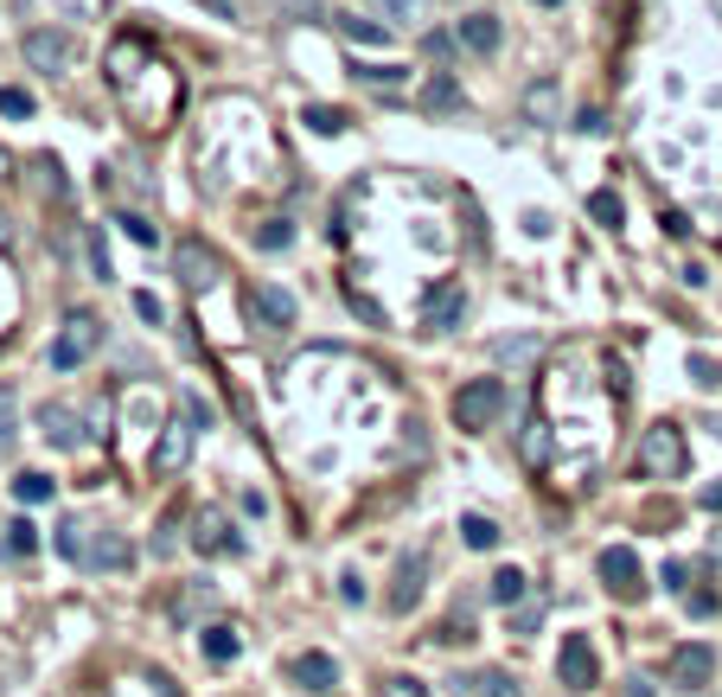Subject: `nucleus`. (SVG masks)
I'll return each mask as SVG.
<instances>
[{"label":"nucleus","instance_id":"nucleus-1","mask_svg":"<svg viewBox=\"0 0 722 697\" xmlns=\"http://www.w3.org/2000/svg\"><path fill=\"white\" fill-rule=\"evenodd\" d=\"M58 550H64L71 564H83V569H129L134 564V550H129L122 531L83 525V518H64V525H58Z\"/></svg>","mask_w":722,"mask_h":697},{"label":"nucleus","instance_id":"nucleus-2","mask_svg":"<svg viewBox=\"0 0 722 697\" xmlns=\"http://www.w3.org/2000/svg\"><path fill=\"white\" fill-rule=\"evenodd\" d=\"M211 422V410H205V397L199 390H185L180 397V416L160 429V441H154V455H148V467H154V480H167V474H180L185 467V455H192V436Z\"/></svg>","mask_w":722,"mask_h":697},{"label":"nucleus","instance_id":"nucleus-3","mask_svg":"<svg viewBox=\"0 0 722 697\" xmlns=\"http://www.w3.org/2000/svg\"><path fill=\"white\" fill-rule=\"evenodd\" d=\"M499 416H505V385H499V378H473V385L454 390V422H461V429L480 436V429H492Z\"/></svg>","mask_w":722,"mask_h":697},{"label":"nucleus","instance_id":"nucleus-4","mask_svg":"<svg viewBox=\"0 0 722 697\" xmlns=\"http://www.w3.org/2000/svg\"><path fill=\"white\" fill-rule=\"evenodd\" d=\"M684 429L678 422H659V429H645V441H640V467L652 474V480H671V474H684Z\"/></svg>","mask_w":722,"mask_h":697},{"label":"nucleus","instance_id":"nucleus-5","mask_svg":"<svg viewBox=\"0 0 722 697\" xmlns=\"http://www.w3.org/2000/svg\"><path fill=\"white\" fill-rule=\"evenodd\" d=\"M97 339H103L97 313H71V320L58 327V339H52V371H78V365L97 352Z\"/></svg>","mask_w":722,"mask_h":697},{"label":"nucleus","instance_id":"nucleus-6","mask_svg":"<svg viewBox=\"0 0 722 697\" xmlns=\"http://www.w3.org/2000/svg\"><path fill=\"white\" fill-rule=\"evenodd\" d=\"M27 64L32 71H46V78H58V71H71V58H78V46L64 39V32H52V27H39V32H27Z\"/></svg>","mask_w":722,"mask_h":697},{"label":"nucleus","instance_id":"nucleus-7","mask_svg":"<svg viewBox=\"0 0 722 697\" xmlns=\"http://www.w3.org/2000/svg\"><path fill=\"white\" fill-rule=\"evenodd\" d=\"M467 313V288L461 282H435L429 295H422V327L429 333H454Z\"/></svg>","mask_w":722,"mask_h":697},{"label":"nucleus","instance_id":"nucleus-8","mask_svg":"<svg viewBox=\"0 0 722 697\" xmlns=\"http://www.w3.org/2000/svg\"><path fill=\"white\" fill-rule=\"evenodd\" d=\"M601 583L620 595V601H645V576H640V557L614 544V550H601Z\"/></svg>","mask_w":722,"mask_h":697},{"label":"nucleus","instance_id":"nucleus-9","mask_svg":"<svg viewBox=\"0 0 722 697\" xmlns=\"http://www.w3.org/2000/svg\"><path fill=\"white\" fill-rule=\"evenodd\" d=\"M556 678H563L569 691H594V646H589V634H569V640H563Z\"/></svg>","mask_w":722,"mask_h":697},{"label":"nucleus","instance_id":"nucleus-10","mask_svg":"<svg viewBox=\"0 0 722 697\" xmlns=\"http://www.w3.org/2000/svg\"><path fill=\"white\" fill-rule=\"evenodd\" d=\"M710 678H716V653H710V646H678V653H671V685H710Z\"/></svg>","mask_w":722,"mask_h":697},{"label":"nucleus","instance_id":"nucleus-11","mask_svg":"<svg viewBox=\"0 0 722 697\" xmlns=\"http://www.w3.org/2000/svg\"><path fill=\"white\" fill-rule=\"evenodd\" d=\"M39 436L52 441V448H83V416L71 404H46L39 410Z\"/></svg>","mask_w":722,"mask_h":697},{"label":"nucleus","instance_id":"nucleus-12","mask_svg":"<svg viewBox=\"0 0 722 697\" xmlns=\"http://www.w3.org/2000/svg\"><path fill=\"white\" fill-rule=\"evenodd\" d=\"M422 583H429V557L415 550V557H403V564H397V583H390V608H415V601H422Z\"/></svg>","mask_w":722,"mask_h":697},{"label":"nucleus","instance_id":"nucleus-13","mask_svg":"<svg viewBox=\"0 0 722 697\" xmlns=\"http://www.w3.org/2000/svg\"><path fill=\"white\" fill-rule=\"evenodd\" d=\"M250 313H257L262 327H288V320H294V295L275 288V282H262L257 295H250Z\"/></svg>","mask_w":722,"mask_h":697},{"label":"nucleus","instance_id":"nucleus-14","mask_svg":"<svg viewBox=\"0 0 722 697\" xmlns=\"http://www.w3.org/2000/svg\"><path fill=\"white\" fill-rule=\"evenodd\" d=\"M192 544H199L205 557H231V550H237L231 518H224V512H199V531H192Z\"/></svg>","mask_w":722,"mask_h":697},{"label":"nucleus","instance_id":"nucleus-15","mask_svg":"<svg viewBox=\"0 0 722 697\" xmlns=\"http://www.w3.org/2000/svg\"><path fill=\"white\" fill-rule=\"evenodd\" d=\"M371 13L390 20V32H415L429 20V0H371Z\"/></svg>","mask_w":722,"mask_h":697},{"label":"nucleus","instance_id":"nucleus-16","mask_svg":"<svg viewBox=\"0 0 722 697\" xmlns=\"http://www.w3.org/2000/svg\"><path fill=\"white\" fill-rule=\"evenodd\" d=\"M180 282L185 288H211L218 282V257L199 250V243H180Z\"/></svg>","mask_w":722,"mask_h":697},{"label":"nucleus","instance_id":"nucleus-17","mask_svg":"<svg viewBox=\"0 0 722 697\" xmlns=\"http://www.w3.org/2000/svg\"><path fill=\"white\" fill-rule=\"evenodd\" d=\"M454 39H461L467 52H499V20L492 13H467L461 27H454Z\"/></svg>","mask_w":722,"mask_h":697},{"label":"nucleus","instance_id":"nucleus-18","mask_svg":"<svg viewBox=\"0 0 722 697\" xmlns=\"http://www.w3.org/2000/svg\"><path fill=\"white\" fill-rule=\"evenodd\" d=\"M294 671H301V685H308V691H327V685L339 678V666L327 659V653H308V659H301Z\"/></svg>","mask_w":722,"mask_h":697},{"label":"nucleus","instance_id":"nucleus-19","mask_svg":"<svg viewBox=\"0 0 722 697\" xmlns=\"http://www.w3.org/2000/svg\"><path fill=\"white\" fill-rule=\"evenodd\" d=\"M199 646H205V659L231 666V659H237V627H205V634H199Z\"/></svg>","mask_w":722,"mask_h":697},{"label":"nucleus","instance_id":"nucleus-20","mask_svg":"<svg viewBox=\"0 0 722 697\" xmlns=\"http://www.w3.org/2000/svg\"><path fill=\"white\" fill-rule=\"evenodd\" d=\"M487 595H492V601H505V608H512V601H524V595H531V583H524V569H499Z\"/></svg>","mask_w":722,"mask_h":697},{"label":"nucleus","instance_id":"nucleus-21","mask_svg":"<svg viewBox=\"0 0 722 697\" xmlns=\"http://www.w3.org/2000/svg\"><path fill=\"white\" fill-rule=\"evenodd\" d=\"M467 691H473V697H524L505 671H473V678H467Z\"/></svg>","mask_w":722,"mask_h":697},{"label":"nucleus","instance_id":"nucleus-22","mask_svg":"<svg viewBox=\"0 0 722 697\" xmlns=\"http://www.w3.org/2000/svg\"><path fill=\"white\" fill-rule=\"evenodd\" d=\"M13 441H20V410H13V390H0V461L13 455Z\"/></svg>","mask_w":722,"mask_h":697},{"label":"nucleus","instance_id":"nucleus-23","mask_svg":"<svg viewBox=\"0 0 722 697\" xmlns=\"http://www.w3.org/2000/svg\"><path fill=\"white\" fill-rule=\"evenodd\" d=\"M13 492H20V506H46L52 499V474H20Z\"/></svg>","mask_w":722,"mask_h":697},{"label":"nucleus","instance_id":"nucleus-24","mask_svg":"<svg viewBox=\"0 0 722 697\" xmlns=\"http://www.w3.org/2000/svg\"><path fill=\"white\" fill-rule=\"evenodd\" d=\"M352 78H364V83H378V90H397V83H410V71L403 64H359Z\"/></svg>","mask_w":722,"mask_h":697},{"label":"nucleus","instance_id":"nucleus-25","mask_svg":"<svg viewBox=\"0 0 722 697\" xmlns=\"http://www.w3.org/2000/svg\"><path fill=\"white\" fill-rule=\"evenodd\" d=\"M461 538L473 544V550H492V544H499V525H492V518H480V512H473V518H461Z\"/></svg>","mask_w":722,"mask_h":697},{"label":"nucleus","instance_id":"nucleus-26","mask_svg":"<svg viewBox=\"0 0 722 697\" xmlns=\"http://www.w3.org/2000/svg\"><path fill=\"white\" fill-rule=\"evenodd\" d=\"M301 122H308V129H313V135H339V129H345V116H339V109H333V103H313V109H308V116H301Z\"/></svg>","mask_w":722,"mask_h":697},{"label":"nucleus","instance_id":"nucleus-27","mask_svg":"<svg viewBox=\"0 0 722 697\" xmlns=\"http://www.w3.org/2000/svg\"><path fill=\"white\" fill-rule=\"evenodd\" d=\"M378 691H384V697H429V685H422V678H410V671H390Z\"/></svg>","mask_w":722,"mask_h":697},{"label":"nucleus","instance_id":"nucleus-28","mask_svg":"<svg viewBox=\"0 0 722 697\" xmlns=\"http://www.w3.org/2000/svg\"><path fill=\"white\" fill-rule=\"evenodd\" d=\"M7 544H13V557H32V550H39V531H32L27 518H13V525H7Z\"/></svg>","mask_w":722,"mask_h":697},{"label":"nucleus","instance_id":"nucleus-29","mask_svg":"<svg viewBox=\"0 0 722 697\" xmlns=\"http://www.w3.org/2000/svg\"><path fill=\"white\" fill-rule=\"evenodd\" d=\"M339 32H345L352 46H384V27H371V20H339Z\"/></svg>","mask_w":722,"mask_h":697},{"label":"nucleus","instance_id":"nucleus-30","mask_svg":"<svg viewBox=\"0 0 722 697\" xmlns=\"http://www.w3.org/2000/svg\"><path fill=\"white\" fill-rule=\"evenodd\" d=\"M422 103H429V109H454V103H461V90H454L448 78H435L429 90H422Z\"/></svg>","mask_w":722,"mask_h":697},{"label":"nucleus","instance_id":"nucleus-31","mask_svg":"<svg viewBox=\"0 0 722 697\" xmlns=\"http://www.w3.org/2000/svg\"><path fill=\"white\" fill-rule=\"evenodd\" d=\"M589 211H594V225H608V231L620 225V199H614V192H594V199H589Z\"/></svg>","mask_w":722,"mask_h":697},{"label":"nucleus","instance_id":"nucleus-32","mask_svg":"<svg viewBox=\"0 0 722 697\" xmlns=\"http://www.w3.org/2000/svg\"><path fill=\"white\" fill-rule=\"evenodd\" d=\"M524 109H531L538 122H550V109H556V90H550V83H531V97H524Z\"/></svg>","mask_w":722,"mask_h":697},{"label":"nucleus","instance_id":"nucleus-33","mask_svg":"<svg viewBox=\"0 0 722 697\" xmlns=\"http://www.w3.org/2000/svg\"><path fill=\"white\" fill-rule=\"evenodd\" d=\"M543 455H550V436H543V422H531V429H524V461L543 467Z\"/></svg>","mask_w":722,"mask_h":697},{"label":"nucleus","instance_id":"nucleus-34","mask_svg":"<svg viewBox=\"0 0 722 697\" xmlns=\"http://www.w3.org/2000/svg\"><path fill=\"white\" fill-rule=\"evenodd\" d=\"M58 7H64L71 20H103L109 13V0H58Z\"/></svg>","mask_w":722,"mask_h":697},{"label":"nucleus","instance_id":"nucleus-35","mask_svg":"<svg viewBox=\"0 0 722 697\" xmlns=\"http://www.w3.org/2000/svg\"><path fill=\"white\" fill-rule=\"evenodd\" d=\"M122 231H129L134 243H141V250H154V243H160V231L148 225V218H122Z\"/></svg>","mask_w":722,"mask_h":697},{"label":"nucleus","instance_id":"nucleus-36","mask_svg":"<svg viewBox=\"0 0 722 697\" xmlns=\"http://www.w3.org/2000/svg\"><path fill=\"white\" fill-rule=\"evenodd\" d=\"M0 116H32V97L27 90H0Z\"/></svg>","mask_w":722,"mask_h":697},{"label":"nucleus","instance_id":"nucleus-37","mask_svg":"<svg viewBox=\"0 0 722 697\" xmlns=\"http://www.w3.org/2000/svg\"><path fill=\"white\" fill-rule=\"evenodd\" d=\"M691 378L696 385H722V365H710L703 352H691Z\"/></svg>","mask_w":722,"mask_h":697},{"label":"nucleus","instance_id":"nucleus-38","mask_svg":"<svg viewBox=\"0 0 722 697\" xmlns=\"http://www.w3.org/2000/svg\"><path fill=\"white\" fill-rule=\"evenodd\" d=\"M288 237H294V231H288L282 218H275V225H262V250H288Z\"/></svg>","mask_w":722,"mask_h":697},{"label":"nucleus","instance_id":"nucleus-39","mask_svg":"<svg viewBox=\"0 0 722 697\" xmlns=\"http://www.w3.org/2000/svg\"><path fill=\"white\" fill-rule=\"evenodd\" d=\"M538 352V339H499V359H531Z\"/></svg>","mask_w":722,"mask_h":697},{"label":"nucleus","instance_id":"nucleus-40","mask_svg":"<svg viewBox=\"0 0 722 697\" xmlns=\"http://www.w3.org/2000/svg\"><path fill=\"white\" fill-rule=\"evenodd\" d=\"M134 313H141V320H154V327H160V320H167V308H160L154 295H134Z\"/></svg>","mask_w":722,"mask_h":697},{"label":"nucleus","instance_id":"nucleus-41","mask_svg":"<svg viewBox=\"0 0 722 697\" xmlns=\"http://www.w3.org/2000/svg\"><path fill=\"white\" fill-rule=\"evenodd\" d=\"M684 583H691V564H665V589L684 595Z\"/></svg>","mask_w":722,"mask_h":697},{"label":"nucleus","instance_id":"nucleus-42","mask_svg":"<svg viewBox=\"0 0 722 697\" xmlns=\"http://www.w3.org/2000/svg\"><path fill=\"white\" fill-rule=\"evenodd\" d=\"M339 595H345V601H364V576H359V569H345V583H339Z\"/></svg>","mask_w":722,"mask_h":697},{"label":"nucleus","instance_id":"nucleus-43","mask_svg":"<svg viewBox=\"0 0 722 697\" xmlns=\"http://www.w3.org/2000/svg\"><path fill=\"white\" fill-rule=\"evenodd\" d=\"M696 499H703V512H722V480H710V487L696 492Z\"/></svg>","mask_w":722,"mask_h":697},{"label":"nucleus","instance_id":"nucleus-44","mask_svg":"<svg viewBox=\"0 0 722 697\" xmlns=\"http://www.w3.org/2000/svg\"><path fill=\"white\" fill-rule=\"evenodd\" d=\"M543 7H556V0H543Z\"/></svg>","mask_w":722,"mask_h":697}]
</instances>
